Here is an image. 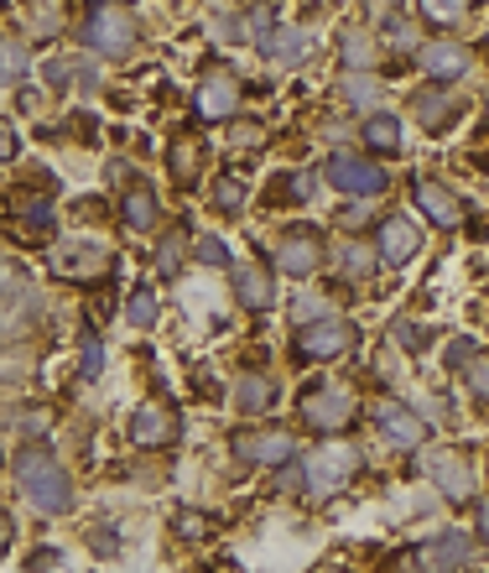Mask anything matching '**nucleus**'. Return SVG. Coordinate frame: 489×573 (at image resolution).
Listing matches in <instances>:
<instances>
[{
	"label": "nucleus",
	"instance_id": "72a5a7b5",
	"mask_svg": "<svg viewBox=\"0 0 489 573\" xmlns=\"http://www.w3.org/2000/svg\"><path fill=\"white\" fill-rule=\"evenodd\" d=\"M0 422H16L21 433H47V428H53V412H42V407H26V412L0 417Z\"/></svg>",
	"mask_w": 489,
	"mask_h": 573
},
{
	"label": "nucleus",
	"instance_id": "e433bc0d",
	"mask_svg": "<svg viewBox=\"0 0 489 573\" xmlns=\"http://www.w3.org/2000/svg\"><path fill=\"white\" fill-rule=\"evenodd\" d=\"M396 344H407V350H427V329H422V323H396Z\"/></svg>",
	"mask_w": 489,
	"mask_h": 573
},
{
	"label": "nucleus",
	"instance_id": "f257e3e1",
	"mask_svg": "<svg viewBox=\"0 0 489 573\" xmlns=\"http://www.w3.org/2000/svg\"><path fill=\"white\" fill-rule=\"evenodd\" d=\"M16 485L21 495L37 506L42 516H63L74 506V485H68V470L58 464V454H47L42 443H21L16 454Z\"/></svg>",
	"mask_w": 489,
	"mask_h": 573
},
{
	"label": "nucleus",
	"instance_id": "a19ab883",
	"mask_svg": "<svg viewBox=\"0 0 489 573\" xmlns=\"http://www.w3.org/2000/svg\"><path fill=\"white\" fill-rule=\"evenodd\" d=\"M391 42L396 47H411V42H416V26H411V21H391Z\"/></svg>",
	"mask_w": 489,
	"mask_h": 573
},
{
	"label": "nucleus",
	"instance_id": "a18cd8bd",
	"mask_svg": "<svg viewBox=\"0 0 489 573\" xmlns=\"http://www.w3.org/2000/svg\"><path fill=\"white\" fill-rule=\"evenodd\" d=\"M365 219H370V209H365V203H359V209H344V224H349V230H354V224H365Z\"/></svg>",
	"mask_w": 489,
	"mask_h": 573
},
{
	"label": "nucleus",
	"instance_id": "9d476101",
	"mask_svg": "<svg viewBox=\"0 0 489 573\" xmlns=\"http://www.w3.org/2000/svg\"><path fill=\"white\" fill-rule=\"evenodd\" d=\"M349 344H354L349 318H318V323H302L297 329V350L308 360H333V355H344Z\"/></svg>",
	"mask_w": 489,
	"mask_h": 573
},
{
	"label": "nucleus",
	"instance_id": "c85d7f7f",
	"mask_svg": "<svg viewBox=\"0 0 489 573\" xmlns=\"http://www.w3.org/2000/svg\"><path fill=\"white\" fill-rule=\"evenodd\" d=\"M416 11L432 21V26H453L474 11V0H416Z\"/></svg>",
	"mask_w": 489,
	"mask_h": 573
},
{
	"label": "nucleus",
	"instance_id": "49530a36",
	"mask_svg": "<svg viewBox=\"0 0 489 573\" xmlns=\"http://www.w3.org/2000/svg\"><path fill=\"white\" fill-rule=\"evenodd\" d=\"M235 141H240V146H255V141H260V131H255V125H240Z\"/></svg>",
	"mask_w": 489,
	"mask_h": 573
},
{
	"label": "nucleus",
	"instance_id": "7c9ffc66",
	"mask_svg": "<svg viewBox=\"0 0 489 573\" xmlns=\"http://www.w3.org/2000/svg\"><path fill=\"white\" fill-rule=\"evenodd\" d=\"M125 323H131V329H152V323H157V293H152V287H136V293H131Z\"/></svg>",
	"mask_w": 489,
	"mask_h": 573
},
{
	"label": "nucleus",
	"instance_id": "37998d69",
	"mask_svg": "<svg viewBox=\"0 0 489 573\" xmlns=\"http://www.w3.org/2000/svg\"><path fill=\"white\" fill-rule=\"evenodd\" d=\"M11 537H16V527H11V516L0 511V558L11 553Z\"/></svg>",
	"mask_w": 489,
	"mask_h": 573
},
{
	"label": "nucleus",
	"instance_id": "9b49d317",
	"mask_svg": "<svg viewBox=\"0 0 489 573\" xmlns=\"http://www.w3.org/2000/svg\"><path fill=\"white\" fill-rule=\"evenodd\" d=\"M177 438V412L167 407V401H141L136 412H131V443L136 449H167Z\"/></svg>",
	"mask_w": 489,
	"mask_h": 573
},
{
	"label": "nucleus",
	"instance_id": "c756f323",
	"mask_svg": "<svg viewBox=\"0 0 489 573\" xmlns=\"http://www.w3.org/2000/svg\"><path fill=\"white\" fill-rule=\"evenodd\" d=\"M338 58H344V68H370L375 63V37H365V32H344V42H338Z\"/></svg>",
	"mask_w": 489,
	"mask_h": 573
},
{
	"label": "nucleus",
	"instance_id": "7ed1b4c3",
	"mask_svg": "<svg viewBox=\"0 0 489 573\" xmlns=\"http://www.w3.org/2000/svg\"><path fill=\"white\" fill-rule=\"evenodd\" d=\"M136 37H141V26L125 5H99L95 16L84 21V42L95 47L99 58H125L136 47Z\"/></svg>",
	"mask_w": 489,
	"mask_h": 573
},
{
	"label": "nucleus",
	"instance_id": "c9c22d12",
	"mask_svg": "<svg viewBox=\"0 0 489 573\" xmlns=\"http://www.w3.org/2000/svg\"><path fill=\"white\" fill-rule=\"evenodd\" d=\"M464 376H469L474 396H489V355H474V360H469V371H464Z\"/></svg>",
	"mask_w": 489,
	"mask_h": 573
},
{
	"label": "nucleus",
	"instance_id": "6ab92c4d",
	"mask_svg": "<svg viewBox=\"0 0 489 573\" xmlns=\"http://www.w3.org/2000/svg\"><path fill=\"white\" fill-rule=\"evenodd\" d=\"M422 553H427V563L458 569V563H469V558H474V542H469L464 532H443V537H432V542L422 548Z\"/></svg>",
	"mask_w": 489,
	"mask_h": 573
},
{
	"label": "nucleus",
	"instance_id": "dca6fc26",
	"mask_svg": "<svg viewBox=\"0 0 489 573\" xmlns=\"http://www.w3.org/2000/svg\"><path fill=\"white\" fill-rule=\"evenodd\" d=\"M416 203H422V214H427L432 224H443V230H458V224H464V203H458V194L443 188V183H416Z\"/></svg>",
	"mask_w": 489,
	"mask_h": 573
},
{
	"label": "nucleus",
	"instance_id": "4468645a",
	"mask_svg": "<svg viewBox=\"0 0 489 573\" xmlns=\"http://www.w3.org/2000/svg\"><path fill=\"white\" fill-rule=\"evenodd\" d=\"M375 422H380V433L391 438L396 449H422V438H427V422L416 412H407L401 401H380L375 407Z\"/></svg>",
	"mask_w": 489,
	"mask_h": 573
},
{
	"label": "nucleus",
	"instance_id": "20e7f679",
	"mask_svg": "<svg viewBox=\"0 0 489 573\" xmlns=\"http://www.w3.org/2000/svg\"><path fill=\"white\" fill-rule=\"evenodd\" d=\"M230 454L245 459V464H266V470H281L297 459V438L281 433V428H240L230 438Z\"/></svg>",
	"mask_w": 489,
	"mask_h": 573
},
{
	"label": "nucleus",
	"instance_id": "6e6552de",
	"mask_svg": "<svg viewBox=\"0 0 489 573\" xmlns=\"http://www.w3.org/2000/svg\"><path fill=\"white\" fill-rule=\"evenodd\" d=\"M271 261L281 277H313L323 261V240H318V230H292L271 245Z\"/></svg>",
	"mask_w": 489,
	"mask_h": 573
},
{
	"label": "nucleus",
	"instance_id": "bb28decb",
	"mask_svg": "<svg viewBox=\"0 0 489 573\" xmlns=\"http://www.w3.org/2000/svg\"><path fill=\"white\" fill-rule=\"evenodd\" d=\"M375 261H380V251H370V245H338V266H344V277L349 282H365L375 272Z\"/></svg>",
	"mask_w": 489,
	"mask_h": 573
},
{
	"label": "nucleus",
	"instance_id": "2eb2a0df",
	"mask_svg": "<svg viewBox=\"0 0 489 573\" xmlns=\"http://www.w3.org/2000/svg\"><path fill=\"white\" fill-rule=\"evenodd\" d=\"M198 120H230L240 104V84L235 74H209V79L198 84Z\"/></svg>",
	"mask_w": 489,
	"mask_h": 573
},
{
	"label": "nucleus",
	"instance_id": "f8f14e48",
	"mask_svg": "<svg viewBox=\"0 0 489 573\" xmlns=\"http://www.w3.org/2000/svg\"><path fill=\"white\" fill-rule=\"evenodd\" d=\"M416 63H422V74L427 79H437V84H453V79H464L469 74V47L464 42H453V37H437V42H427L422 53H416Z\"/></svg>",
	"mask_w": 489,
	"mask_h": 573
},
{
	"label": "nucleus",
	"instance_id": "2f4dec72",
	"mask_svg": "<svg viewBox=\"0 0 489 573\" xmlns=\"http://www.w3.org/2000/svg\"><path fill=\"white\" fill-rule=\"evenodd\" d=\"M214 209H219V214H240V209H245V183L219 178L214 183Z\"/></svg>",
	"mask_w": 489,
	"mask_h": 573
},
{
	"label": "nucleus",
	"instance_id": "4be33fe9",
	"mask_svg": "<svg viewBox=\"0 0 489 573\" xmlns=\"http://www.w3.org/2000/svg\"><path fill=\"white\" fill-rule=\"evenodd\" d=\"M276 401V386L266 376H240L235 381V412H266Z\"/></svg>",
	"mask_w": 489,
	"mask_h": 573
},
{
	"label": "nucleus",
	"instance_id": "39448f33",
	"mask_svg": "<svg viewBox=\"0 0 489 573\" xmlns=\"http://www.w3.org/2000/svg\"><path fill=\"white\" fill-rule=\"evenodd\" d=\"M354 470H359V449H354V443H329V449H318V454L308 459V491H313V500H329L333 491H344Z\"/></svg>",
	"mask_w": 489,
	"mask_h": 573
},
{
	"label": "nucleus",
	"instance_id": "0eeeda50",
	"mask_svg": "<svg viewBox=\"0 0 489 573\" xmlns=\"http://www.w3.org/2000/svg\"><path fill=\"white\" fill-rule=\"evenodd\" d=\"M323 173H329V183L338 188V194H359V198L386 194V167H375V162H365V157H354V152H333Z\"/></svg>",
	"mask_w": 489,
	"mask_h": 573
},
{
	"label": "nucleus",
	"instance_id": "393cba45",
	"mask_svg": "<svg viewBox=\"0 0 489 573\" xmlns=\"http://www.w3.org/2000/svg\"><path fill=\"white\" fill-rule=\"evenodd\" d=\"M188 256H193V245H188V230H167V235H162V245H157V277H177Z\"/></svg>",
	"mask_w": 489,
	"mask_h": 573
},
{
	"label": "nucleus",
	"instance_id": "f704fd0d",
	"mask_svg": "<svg viewBox=\"0 0 489 573\" xmlns=\"http://www.w3.org/2000/svg\"><path fill=\"white\" fill-rule=\"evenodd\" d=\"M344 99H349V104H375V84L365 79V74H349V79H344Z\"/></svg>",
	"mask_w": 489,
	"mask_h": 573
},
{
	"label": "nucleus",
	"instance_id": "cd10ccee",
	"mask_svg": "<svg viewBox=\"0 0 489 573\" xmlns=\"http://www.w3.org/2000/svg\"><path fill=\"white\" fill-rule=\"evenodd\" d=\"M167 162H173V178H177V183H193L198 167H203V152H198L188 136H177L173 152H167Z\"/></svg>",
	"mask_w": 489,
	"mask_h": 573
},
{
	"label": "nucleus",
	"instance_id": "4c0bfd02",
	"mask_svg": "<svg viewBox=\"0 0 489 573\" xmlns=\"http://www.w3.org/2000/svg\"><path fill=\"white\" fill-rule=\"evenodd\" d=\"M99 365H104V355H99V334H84V376L95 381Z\"/></svg>",
	"mask_w": 489,
	"mask_h": 573
},
{
	"label": "nucleus",
	"instance_id": "b1692460",
	"mask_svg": "<svg viewBox=\"0 0 489 573\" xmlns=\"http://www.w3.org/2000/svg\"><path fill=\"white\" fill-rule=\"evenodd\" d=\"M104 251H99V245H68V251H58V256H53V266H58L63 277H89V272H95V266H104Z\"/></svg>",
	"mask_w": 489,
	"mask_h": 573
},
{
	"label": "nucleus",
	"instance_id": "473e14b6",
	"mask_svg": "<svg viewBox=\"0 0 489 573\" xmlns=\"http://www.w3.org/2000/svg\"><path fill=\"white\" fill-rule=\"evenodd\" d=\"M193 256L203 261V266H235V261H230V245H224L219 235H203V240H198Z\"/></svg>",
	"mask_w": 489,
	"mask_h": 573
},
{
	"label": "nucleus",
	"instance_id": "5701e85b",
	"mask_svg": "<svg viewBox=\"0 0 489 573\" xmlns=\"http://www.w3.org/2000/svg\"><path fill=\"white\" fill-rule=\"evenodd\" d=\"M120 214H125V224H131V230H152V224L162 219V203H157V194H152V188H131Z\"/></svg>",
	"mask_w": 489,
	"mask_h": 573
},
{
	"label": "nucleus",
	"instance_id": "a878e982",
	"mask_svg": "<svg viewBox=\"0 0 489 573\" xmlns=\"http://www.w3.org/2000/svg\"><path fill=\"white\" fill-rule=\"evenodd\" d=\"M26 68H32V53H26V42L0 37V84H21V79H26Z\"/></svg>",
	"mask_w": 489,
	"mask_h": 573
},
{
	"label": "nucleus",
	"instance_id": "ddd939ff",
	"mask_svg": "<svg viewBox=\"0 0 489 573\" xmlns=\"http://www.w3.org/2000/svg\"><path fill=\"white\" fill-rule=\"evenodd\" d=\"M375 251H380V261H391V266H407V261H416V251H422V235H416L411 219L391 214V219H380Z\"/></svg>",
	"mask_w": 489,
	"mask_h": 573
},
{
	"label": "nucleus",
	"instance_id": "1a4fd4ad",
	"mask_svg": "<svg viewBox=\"0 0 489 573\" xmlns=\"http://www.w3.org/2000/svg\"><path fill=\"white\" fill-rule=\"evenodd\" d=\"M422 470H427V480L443 491V500H469L474 495L469 459L453 454V449H432V454H422Z\"/></svg>",
	"mask_w": 489,
	"mask_h": 573
},
{
	"label": "nucleus",
	"instance_id": "a211bd4d",
	"mask_svg": "<svg viewBox=\"0 0 489 573\" xmlns=\"http://www.w3.org/2000/svg\"><path fill=\"white\" fill-rule=\"evenodd\" d=\"M411 115L422 120L427 131H448L453 115H458V99H443L437 89H427V95H416V104H411Z\"/></svg>",
	"mask_w": 489,
	"mask_h": 573
},
{
	"label": "nucleus",
	"instance_id": "f3484780",
	"mask_svg": "<svg viewBox=\"0 0 489 573\" xmlns=\"http://www.w3.org/2000/svg\"><path fill=\"white\" fill-rule=\"evenodd\" d=\"M235 297H240V308H251V313H266V308H276L271 272H260V266H235Z\"/></svg>",
	"mask_w": 489,
	"mask_h": 573
},
{
	"label": "nucleus",
	"instance_id": "aec40b11",
	"mask_svg": "<svg viewBox=\"0 0 489 573\" xmlns=\"http://www.w3.org/2000/svg\"><path fill=\"white\" fill-rule=\"evenodd\" d=\"M365 146H370V152H401V115L375 110V115L365 120Z\"/></svg>",
	"mask_w": 489,
	"mask_h": 573
},
{
	"label": "nucleus",
	"instance_id": "58836bf2",
	"mask_svg": "<svg viewBox=\"0 0 489 573\" xmlns=\"http://www.w3.org/2000/svg\"><path fill=\"white\" fill-rule=\"evenodd\" d=\"M474 355H479V350H474V339H458V344L448 350V365H469Z\"/></svg>",
	"mask_w": 489,
	"mask_h": 573
},
{
	"label": "nucleus",
	"instance_id": "de8ad7c7",
	"mask_svg": "<svg viewBox=\"0 0 489 573\" xmlns=\"http://www.w3.org/2000/svg\"><path fill=\"white\" fill-rule=\"evenodd\" d=\"M427 573H437V569H427ZM443 573H448V569H443Z\"/></svg>",
	"mask_w": 489,
	"mask_h": 573
},
{
	"label": "nucleus",
	"instance_id": "c03bdc74",
	"mask_svg": "<svg viewBox=\"0 0 489 573\" xmlns=\"http://www.w3.org/2000/svg\"><path fill=\"white\" fill-rule=\"evenodd\" d=\"M11 157H16V136L0 125V162H11Z\"/></svg>",
	"mask_w": 489,
	"mask_h": 573
},
{
	"label": "nucleus",
	"instance_id": "79ce46f5",
	"mask_svg": "<svg viewBox=\"0 0 489 573\" xmlns=\"http://www.w3.org/2000/svg\"><path fill=\"white\" fill-rule=\"evenodd\" d=\"M474 527H479V537L489 542V495L479 500V506H474Z\"/></svg>",
	"mask_w": 489,
	"mask_h": 573
},
{
	"label": "nucleus",
	"instance_id": "412c9836",
	"mask_svg": "<svg viewBox=\"0 0 489 573\" xmlns=\"http://www.w3.org/2000/svg\"><path fill=\"white\" fill-rule=\"evenodd\" d=\"M308 47H313V37H308V32H281V37H260V53H266V58L271 63H302L308 58Z\"/></svg>",
	"mask_w": 489,
	"mask_h": 573
},
{
	"label": "nucleus",
	"instance_id": "ea45409f",
	"mask_svg": "<svg viewBox=\"0 0 489 573\" xmlns=\"http://www.w3.org/2000/svg\"><path fill=\"white\" fill-rule=\"evenodd\" d=\"M177 532H182V537H203V532H209V521H203V516H177Z\"/></svg>",
	"mask_w": 489,
	"mask_h": 573
},
{
	"label": "nucleus",
	"instance_id": "f03ea898",
	"mask_svg": "<svg viewBox=\"0 0 489 573\" xmlns=\"http://www.w3.org/2000/svg\"><path fill=\"white\" fill-rule=\"evenodd\" d=\"M42 313V293L32 272L16 266V261H0V344L21 339Z\"/></svg>",
	"mask_w": 489,
	"mask_h": 573
},
{
	"label": "nucleus",
	"instance_id": "423d86ee",
	"mask_svg": "<svg viewBox=\"0 0 489 573\" xmlns=\"http://www.w3.org/2000/svg\"><path fill=\"white\" fill-rule=\"evenodd\" d=\"M359 412V401L349 392H338V386H313V392H302V422L313 428V433H344Z\"/></svg>",
	"mask_w": 489,
	"mask_h": 573
}]
</instances>
